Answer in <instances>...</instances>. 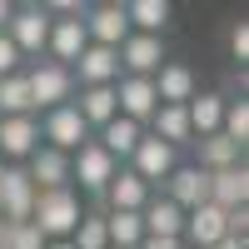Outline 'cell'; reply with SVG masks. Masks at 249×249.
Instances as JSON below:
<instances>
[{
  "mask_svg": "<svg viewBox=\"0 0 249 249\" xmlns=\"http://www.w3.org/2000/svg\"><path fill=\"white\" fill-rule=\"evenodd\" d=\"M80 214H85V204H80L75 184H65V190H35V210H30V224L45 239H70Z\"/></svg>",
  "mask_w": 249,
  "mask_h": 249,
  "instance_id": "obj_1",
  "label": "cell"
},
{
  "mask_svg": "<svg viewBox=\"0 0 249 249\" xmlns=\"http://www.w3.org/2000/svg\"><path fill=\"white\" fill-rule=\"evenodd\" d=\"M115 170H120V160H115L95 135L70 155V184H80L75 195H105V184L115 179Z\"/></svg>",
  "mask_w": 249,
  "mask_h": 249,
  "instance_id": "obj_2",
  "label": "cell"
},
{
  "mask_svg": "<svg viewBox=\"0 0 249 249\" xmlns=\"http://www.w3.org/2000/svg\"><path fill=\"white\" fill-rule=\"evenodd\" d=\"M25 85H30V105L40 115V110H55V105H65V100L75 95V75H70V65L40 55L35 65L25 70Z\"/></svg>",
  "mask_w": 249,
  "mask_h": 249,
  "instance_id": "obj_3",
  "label": "cell"
},
{
  "mask_svg": "<svg viewBox=\"0 0 249 249\" xmlns=\"http://www.w3.org/2000/svg\"><path fill=\"white\" fill-rule=\"evenodd\" d=\"M35 120H40V144H50V150H60V155H75L80 144L90 140V124L80 120V110L70 105V100L55 105V110H40Z\"/></svg>",
  "mask_w": 249,
  "mask_h": 249,
  "instance_id": "obj_4",
  "label": "cell"
},
{
  "mask_svg": "<svg viewBox=\"0 0 249 249\" xmlns=\"http://www.w3.org/2000/svg\"><path fill=\"white\" fill-rule=\"evenodd\" d=\"M175 164H179V150H175V144H164V140H155L150 130H144V135H140V144L130 150V160H124V170H135V175L155 190V184L170 179Z\"/></svg>",
  "mask_w": 249,
  "mask_h": 249,
  "instance_id": "obj_5",
  "label": "cell"
},
{
  "mask_svg": "<svg viewBox=\"0 0 249 249\" xmlns=\"http://www.w3.org/2000/svg\"><path fill=\"white\" fill-rule=\"evenodd\" d=\"M35 210V179L25 175V164H5L0 170V224H20Z\"/></svg>",
  "mask_w": 249,
  "mask_h": 249,
  "instance_id": "obj_6",
  "label": "cell"
},
{
  "mask_svg": "<svg viewBox=\"0 0 249 249\" xmlns=\"http://www.w3.org/2000/svg\"><path fill=\"white\" fill-rule=\"evenodd\" d=\"M115 55H120V75H155L164 60V35H140V30H130L115 45Z\"/></svg>",
  "mask_w": 249,
  "mask_h": 249,
  "instance_id": "obj_7",
  "label": "cell"
},
{
  "mask_svg": "<svg viewBox=\"0 0 249 249\" xmlns=\"http://www.w3.org/2000/svg\"><path fill=\"white\" fill-rule=\"evenodd\" d=\"M40 150V120L35 115H0V160L25 164Z\"/></svg>",
  "mask_w": 249,
  "mask_h": 249,
  "instance_id": "obj_8",
  "label": "cell"
},
{
  "mask_svg": "<svg viewBox=\"0 0 249 249\" xmlns=\"http://www.w3.org/2000/svg\"><path fill=\"white\" fill-rule=\"evenodd\" d=\"M115 105H120V115H124V120L150 124V115L160 110L155 80H150V75H120V80H115Z\"/></svg>",
  "mask_w": 249,
  "mask_h": 249,
  "instance_id": "obj_9",
  "label": "cell"
},
{
  "mask_svg": "<svg viewBox=\"0 0 249 249\" xmlns=\"http://www.w3.org/2000/svg\"><path fill=\"white\" fill-rule=\"evenodd\" d=\"M5 35L15 40V50L25 55V60H40V55H45V35H50V15L40 10V5H20L10 15Z\"/></svg>",
  "mask_w": 249,
  "mask_h": 249,
  "instance_id": "obj_10",
  "label": "cell"
},
{
  "mask_svg": "<svg viewBox=\"0 0 249 249\" xmlns=\"http://www.w3.org/2000/svg\"><path fill=\"white\" fill-rule=\"evenodd\" d=\"M90 45L85 20L80 15H50V35H45V60H60V65H75V55Z\"/></svg>",
  "mask_w": 249,
  "mask_h": 249,
  "instance_id": "obj_11",
  "label": "cell"
},
{
  "mask_svg": "<svg viewBox=\"0 0 249 249\" xmlns=\"http://www.w3.org/2000/svg\"><path fill=\"white\" fill-rule=\"evenodd\" d=\"M70 75H75V85H115L120 80V55H115V45H90L75 55V65H70Z\"/></svg>",
  "mask_w": 249,
  "mask_h": 249,
  "instance_id": "obj_12",
  "label": "cell"
},
{
  "mask_svg": "<svg viewBox=\"0 0 249 249\" xmlns=\"http://www.w3.org/2000/svg\"><path fill=\"white\" fill-rule=\"evenodd\" d=\"M224 234H230V230H224V210H219V204H210V199H204V204H195V210H184V244H195V249H210V244H219Z\"/></svg>",
  "mask_w": 249,
  "mask_h": 249,
  "instance_id": "obj_13",
  "label": "cell"
},
{
  "mask_svg": "<svg viewBox=\"0 0 249 249\" xmlns=\"http://www.w3.org/2000/svg\"><path fill=\"white\" fill-rule=\"evenodd\" d=\"M70 105L80 110V120L90 124V135L100 130V124H110V120L120 115V105H115V85H75Z\"/></svg>",
  "mask_w": 249,
  "mask_h": 249,
  "instance_id": "obj_14",
  "label": "cell"
},
{
  "mask_svg": "<svg viewBox=\"0 0 249 249\" xmlns=\"http://www.w3.org/2000/svg\"><path fill=\"white\" fill-rule=\"evenodd\" d=\"M164 199H175L179 210H195V204L210 199V175L199 164H175L170 179H164Z\"/></svg>",
  "mask_w": 249,
  "mask_h": 249,
  "instance_id": "obj_15",
  "label": "cell"
},
{
  "mask_svg": "<svg viewBox=\"0 0 249 249\" xmlns=\"http://www.w3.org/2000/svg\"><path fill=\"white\" fill-rule=\"evenodd\" d=\"M150 80H155L160 105H184V100H195V90H199V80H195V70L184 65V60H164Z\"/></svg>",
  "mask_w": 249,
  "mask_h": 249,
  "instance_id": "obj_16",
  "label": "cell"
},
{
  "mask_svg": "<svg viewBox=\"0 0 249 249\" xmlns=\"http://www.w3.org/2000/svg\"><path fill=\"white\" fill-rule=\"evenodd\" d=\"M85 20V35L95 45H120L124 35H130V20H124V5H85L80 10Z\"/></svg>",
  "mask_w": 249,
  "mask_h": 249,
  "instance_id": "obj_17",
  "label": "cell"
},
{
  "mask_svg": "<svg viewBox=\"0 0 249 249\" xmlns=\"http://www.w3.org/2000/svg\"><path fill=\"white\" fill-rule=\"evenodd\" d=\"M25 175L35 179V190H65V184H70V155L40 144V150L25 160Z\"/></svg>",
  "mask_w": 249,
  "mask_h": 249,
  "instance_id": "obj_18",
  "label": "cell"
},
{
  "mask_svg": "<svg viewBox=\"0 0 249 249\" xmlns=\"http://www.w3.org/2000/svg\"><path fill=\"white\" fill-rule=\"evenodd\" d=\"M155 190H150V184H144L135 170H124V164H120V170H115V179L105 184V195H100V199H105V210H144V199H150Z\"/></svg>",
  "mask_w": 249,
  "mask_h": 249,
  "instance_id": "obj_19",
  "label": "cell"
},
{
  "mask_svg": "<svg viewBox=\"0 0 249 249\" xmlns=\"http://www.w3.org/2000/svg\"><path fill=\"white\" fill-rule=\"evenodd\" d=\"M210 204H219V210H244L249 204V170L244 164H230V170L210 175Z\"/></svg>",
  "mask_w": 249,
  "mask_h": 249,
  "instance_id": "obj_20",
  "label": "cell"
},
{
  "mask_svg": "<svg viewBox=\"0 0 249 249\" xmlns=\"http://www.w3.org/2000/svg\"><path fill=\"white\" fill-rule=\"evenodd\" d=\"M195 144V164L204 175H214V170H230V164H244V144H234V140H224V135H199V140H190Z\"/></svg>",
  "mask_w": 249,
  "mask_h": 249,
  "instance_id": "obj_21",
  "label": "cell"
},
{
  "mask_svg": "<svg viewBox=\"0 0 249 249\" xmlns=\"http://www.w3.org/2000/svg\"><path fill=\"white\" fill-rule=\"evenodd\" d=\"M140 219H144V234H164V239H179V234H184V210H179L175 199H164V195H150V199H144Z\"/></svg>",
  "mask_w": 249,
  "mask_h": 249,
  "instance_id": "obj_22",
  "label": "cell"
},
{
  "mask_svg": "<svg viewBox=\"0 0 249 249\" xmlns=\"http://www.w3.org/2000/svg\"><path fill=\"white\" fill-rule=\"evenodd\" d=\"M184 115H190V130L199 135H219V120H224V95L219 90H195V100H184Z\"/></svg>",
  "mask_w": 249,
  "mask_h": 249,
  "instance_id": "obj_23",
  "label": "cell"
},
{
  "mask_svg": "<svg viewBox=\"0 0 249 249\" xmlns=\"http://www.w3.org/2000/svg\"><path fill=\"white\" fill-rule=\"evenodd\" d=\"M155 140H164V144H175V150H184V144L195 140V130H190V115H184V105H160L155 115H150V124H144Z\"/></svg>",
  "mask_w": 249,
  "mask_h": 249,
  "instance_id": "obj_24",
  "label": "cell"
},
{
  "mask_svg": "<svg viewBox=\"0 0 249 249\" xmlns=\"http://www.w3.org/2000/svg\"><path fill=\"white\" fill-rule=\"evenodd\" d=\"M170 15H175L170 0H124V20H130V30H140V35H164Z\"/></svg>",
  "mask_w": 249,
  "mask_h": 249,
  "instance_id": "obj_25",
  "label": "cell"
},
{
  "mask_svg": "<svg viewBox=\"0 0 249 249\" xmlns=\"http://www.w3.org/2000/svg\"><path fill=\"white\" fill-rule=\"evenodd\" d=\"M140 135H144V124H135V120H124V115H115L110 124H100V130H95V140L100 144H105V150L124 164V160H130V150H135V144H140Z\"/></svg>",
  "mask_w": 249,
  "mask_h": 249,
  "instance_id": "obj_26",
  "label": "cell"
},
{
  "mask_svg": "<svg viewBox=\"0 0 249 249\" xmlns=\"http://www.w3.org/2000/svg\"><path fill=\"white\" fill-rule=\"evenodd\" d=\"M105 234H110L115 249H135L144 239V219L135 210H105Z\"/></svg>",
  "mask_w": 249,
  "mask_h": 249,
  "instance_id": "obj_27",
  "label": "cell"
},
{
  "mask_svg": "<svg viewBox=\"0 0 249 249\" xmlns=\"http://www.w3.org/2000/svg\"><path fill=\"white\" fill-rule=\"evenodd\" d=\"M0 115H35V105H30V85H25V70L0 75Z\"/></svg>",
  "mask_w": 249,
  "mask_h": 249,
  "instance_id": "obj_28",
  "label": "cell"
},
{
  "mask_svg": "<svg viewBox=\"0 0 249 249\" xmlns=\"http://www.w3.org/2000/svg\"><path fill=\"white\" fill-rule=\"evenodd\" d=\"M70 244L75 249H105L110 244V234H105V214H80V224H75V234H70Z\"/></svg>",
  "mask_w": 249,
  "mask_h": 249,
  "instance_id": "obj_29",
  "label": "cell"
},
{
  "mask_svg": "<svg viewBox=\"0 0 249 249\" xmlns=\"http://www.w3.org/2000/svg\"><path fill=\"white\" fill-rule=\"evenodd\" d=\"M219 135L244 144L249 140V100H224V120H219Z\"/></svg>",
  "mask_w": 249,
  "mask_h": 249,
  "instance_id": "obj_30",
  "label": "cell"
},
{
  "mask_svg": "<svg viewBox=\"0 0 249 249\" xmlns=\"http://www.w3.org/2000/svg\"><path fill=\"white\" fill-rule=\"evenodd\" d=\"M0 249H45V234H40L30 219H20V224H5V230H0Z\"/></svg>",
  "mask_w": 249,
  "mask_h": 249,
  "instance_id": "obj_31",
  "label": "cell"
},
{
  "mask_svg": "<svg viewBox=\"0 0 249 249\" xmlns=\"http://www.w3.org/2000/svg\"><path fill=\"white\" fill-rule=\"evenodd\" d=\"M15 70H25V55L15 50V40L0 30V75H15Z\"/></svg>",
  "mask_w": 249,
  "mask_h": 249,
  "instance_id": "obj_32",
  "label": "cell"
},
{
  "mask_svg": "<svg viewBox=\"0 0 249 249\" xmlns=\"http://www.w3.org/2000/svg\"><path fill=\"white\" fill-rule=\"evenodd\" d=\"M230 55L239 60V65L249 60V20H234V30H230Z\"/></svg>",
  "mask_w": 249,
  "mask_h": 249,
  "instance_id": "obj_33",
  "label": "cell"
},
{
  "mask_svg": "<svg viewBox=\"0 0 249 249\" xmlns=\"http://www.w3.org/2000/svg\"><path fill=\"white\" fill-rule=\"evenodd\" d=\"M85 5H90V0H40V10H45V15H80Z\"/></svg>",
  "mask_w": 249,
  "mask_h": 249,
  "instance_id": "obj_34",
  "label": "cell"
},
{
  "mask_svg": "<svg viewBox=\"0 0 249 249\" xmlns=\"http://www.w3.org/2000/svg\"><path fill=\"white\" fill-rule=\"evenodd\" d=\"M135 249H184V239H164V234H144Z\"/></svg>",
  "mask_w": 249,
  "mask_h": 249,
  "instance_id": "obj_35",
  "label": "cell"
},
{
  "mask_svg": "<svg viewBox=\"0 0 249 249\" xmlns=\"http://www.w3.org/2000/svg\"><path fill=\"white\" fill-rule=\"evenodd\" d=\"M210 249H249V244H244V239H230V234H224V239H219V244H210Z\"/></svg>",
  "mask_w": 249,
  "mask_h": 249,
  "instance_id": "obj_36",
  "label": "cell"
},
{
  "mask_svg": "<svg viewBox=\"0 0 249 249\" xmlns=\"http://www.w3.org/2000/svg\"><path fill=\"white\" fill-rule=\"evenodd\" d=\"M10 15H15V5H10V0H0V30L10 25Z\"/></svg>",
  "mask_w": 249,
  "mask_h": 249,
  "instance_id": "obj_37",
  "label": "cell"
},
{
  "mask_svg": "<svg viewBox=\"0 0 249 249\" xmlns=\"http://www.w3.org/2000/svg\"><path fill=\"white\" fill-rule=\"evenodd\" d=\"M45 249H75L70 239H45Z\"/></svg>",
  "mask_w": 249,
  "mask_h": 249,
  "instance_id": "obj_38",
  "label": "cell"
},
{
  "mask_svg": "<svg viewBox=\"0 0 249 249\" xmlns=\"http://www.w3.org/2000/svg\"><path fill=\"white\" fill-rule=\"evenodd\" d=\"M90 5H124V0H90Z\"/></svg>",
  "mask_w": 249,
  "mask_h": 249,
  "instance_id": "obj_39",
  "label": "cell"
},
{
  "mask_svg": "<svg viewBox=\"0 0 249 249\" xmlns=\"http://www.w3.org/2000/svg\"><path fill=\"white\" fill-rule=\"evenodd\" d=\"M10 5H15V10H20V5H40V0H10Z\"/></svg>",
  "mask_w": 249,
  "mask_h": 249,
  "instance_id": "obj_40",
  "label": "cell"
},
{
  "mask_svg": "<svg viewBox=\"0 0 249 249\" xmlns=\"http://www.w3.org/2000/svg\"><path fill=\"white\" fill-rule=\"evenodd\" d=\"M0 170H5V160H0Z\"/></svg>",
  "mask_w": 249,
  "mask_h": 249,
  "instance_id": "obj_41",
  "label": "cell"
},
{
  "mask_svg": "<svg viewBox=\"0 0 249 249\" xmlns=\"http://www.w3.org/2000/svg\"><path fill=\"white\" fill-rule=\"evenodd\" d=\"M184 249H195V244H184Z\"/></svg>",
  "mask_w": 249,
  "mask_h": 249,
  "instance_id": "obj_42",
  "label": "cell"
},
{
  "mask_svg": "<svg viewBox=\"0 0 249 249\" xmlns=\"http://www.w3.org/2000/svg\"><path fill=\"white\" fill-rule=\"evenodd\" d=\"M105 249H115V244H105Z\"/></svg>",
  "mask_w": 249,
  "mask_h": 249,
  "instance_id": "obj_43",
  "label": "cell"
},
{
  "mask_svg": "<svg viewBox=\"0 0 249 249\" xmlns=\"http://www.w3.org/2000/svg\"><path fill=\"white\" fill-rule=\"evenodd\" d=\"M0 230H5V224H0Z\"/></svg>",
  "mask_w": 249,
  "mask_h": 249,
  "instance_id": "obj_44",
  "label": "cell"
}]
</instances>
